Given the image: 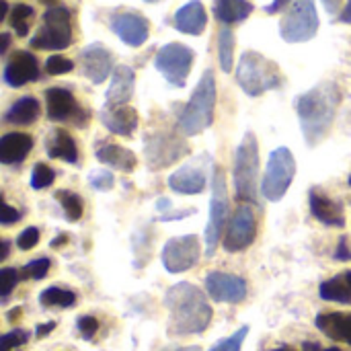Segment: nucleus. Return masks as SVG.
Returning a JSON list of instances; mask_svg holds the SVG:
<instances>
[{"mask_svg": "<svg viewBox=\"0 0 351 351\" xmlns=\"http://www.w3.org/2000/svg\"><path fill=\"white\" fill-rule=\"evenodd\" d=\"M56 197H58V202L62 204V208H64V212H66V218H68L70 222H76V220L82 218V202H80V197H78L74 191L62 189V191L56 193Z\"/></svg>", "mask_w": 351, "mask_h": 351, "instance_id": "nucleus-34", "label": "nucleus"}, {"mask_svg": "<svg viewBox=\"0 0 351 351\" xmlns=\"http://www.w3.org/2000/svg\"><path fill=\"white\" fill-rule=\"evenodd\" d=\"M53 179H56V173L47 165L37 162L33 167V173H31V187L33 189H45L53 183Z\"/></svg>", "mask_w": 351, "mask_h": 351, "instance_id": "nucleus-35", "label": "nucleus"}, {"mask_svg": "<svg viewBox=\"0 0 351 351\" xmlns=\"http://www.w3.org/2000/svg\"><path fill=\"white\" fill-rule=\"evenodd\" d=\"M251 12H253V4L249 0H214V14L224 25L241 23Z\"/></svg>", "mask_w": 351, "mask_h": 351, "instance_id": "nucleus-28", "label": "nucleus"}, {"mask_svg": "<svg viewBox=\"0 0 351 351\" xmlns=\"http://www.w3.org/2000/svg\"><path fill=\"white\" fill-rule=\"evenodd\" d=\"M350 185H351V177H350Z\"/></svg>", "mask_w": 351, "mask_h": 351, "instance_id": "nucleus-60", "label": "nucleus"}, {"mask_svg": "<svg viewBox=\"0 0 351 351\" xmlns=\"http://www.w3.org/2000/svg\"><path fill=\"white\" fill-rule=\"evenodd\" d=\"M294 0H274L271 4H267L265 6V12H269V14H276V12H280L282 8H286L288 4H292Z\"/></svg>", "mask_w": 351, "mask_h": 351, "instance_id": "nucleus-46", "label": "nucleus"}, {"mask_svg": "<svg viewBox=\"0 0 351 351\" xmlns=\"http://www.w3.org/2000/svg\"><path fill=\"white\" fill-rule=\"evenodd\" d=\"M80 68L90 82L101 84L113 72V58L103 43H93L80 51Z\"/></svg>", "mask_w": 351, "mask_h": 351, "instance_id": "nucleus-16", "label": "nucleus"}, {"mask_svg": "<svg viewBox=\"0 0 351 351\" xmlns=\"http://www.w3.org/2000/svg\"><path fill=\"white\" fill-rule=\"evenodd\" d=\"M255 237H257V216L249 204H243L237 208V212L226 228L224 249L228 253H241L253 245Z\"/></svg>", "mask_w": 351, "mask_h": 351, "instance_id": "nucleus-12", "label": "nucleus"}, {"mask_svg": "<svg viewBox=\"0 0 351 351\" xmlns=\"http://www.w3.org/2000/svg\"><path fill=\"white\" fill-rule=\"evenodd\" d=\"M45 105H47V117L51 121L72 119L80 111L74 95L62 86H53V88L45 90Z\"/></svg>", "mask_w": 351, "mask_h": 351, "instance_id": "nucleus-22", "label": "nucleus"}, {"mask_svg": "<svg viewBox=\"0 0 351 351\" xmlns=\"http://www.w3.org/2000/svg\"><path fill=\"white\" fill-rule=\"evenodd\" d=\"M165 306L169 308V333L171 335H195L204 333L212 321V306L206 296L191 284H175L167 296Z\"/></svg>", "mask_w": 351, "mask_h": 351, "instance_id": "nucleus-2", "label": "nucleus"}, {"mask_svg": "<svg viewBox=\"0 0 351 351\" xmlns=\"http://www.w3.org/2000/svg\"><path fill=\"white\" fill-rule=\"evenodd\" d=\"M37 243H39V230H37L35 226L25 228V230L19 234V239H16V247H19L21 251H29V249H33Z\"/></svg>", "mask_w": 351, "mask_h": 351, "instance_id": "nucleus-41", "label": "nucleus"}, {"mask_svg": "<svg viewBox=\"0 0 351 351\" xmlns=\"http://www.w3.org/2000/svg\"><path fill=\"white\" fill-rule=\"evenodd\" d=\"M234 191L237 199L251 206L259 204V144L253 132H247L237 148Z\"/></svg>", "mask_w": 351, "mask_h": 351, "instance_id": "nucleus-4", "label": "nucleus"}, {"mask_svg": "<svg viewBox=\"0 0 351 351\" xmlns=\"http://www.w3.org/2000/svg\"><path fill=\"white\" fill-rule=\"evenodd\" d=\"M8 257V241H2V257H0V261H4Z\"/></svg>", "mask_w": 351, "mask_h": 351, "instance_id": "nucleus-53", "label": "nucleus"}, {"mask_svg": "<svg viewBox=\"0 0 351 351\" xmlns=\"http://www.w3.org/2000/svg\"><path fill=\"white\" fill-rule=\"evenodd\" d=\"M99 117H101L103 125L115 136L130 138L138 128V111L130 105H119V107L105 105L101 109Z\"/></svg>", "mask_w": 351, "mask_h": 351, "instance_id": "nucleus-19", "label": "nucleus"}, {"mask_svg": "<svg viewBox=\"0 0 351 351\" xmlns=\"http://www.w3.org/2000/svg\"><path fill=\"white\" fill-rule=\"evenodd\" d=\"M39 78V64L37 58L29 51L16 49L4 66V82L8 86H25L27 82H33Z\"/></svg>", "mask_w": 351, "mask_h": 351, "instance_id": "nucleus-17", "label": "nucleus"}, {"mask_svg": "<svg viewBox=\"0 0 351 351\" xmlns=\"http://www.w3.org/2000/svg\"><path fill=\"white\" fill-rule=\"evenodd\" d=\"M228 220V191H226V177L220 167H214L212 177V199H210V220L206 226V257L210 259L226 232Z\"/></svg>", "mask_w": 351, "mask_h": 351, "instance_id": "nucleus-8", "label": "nucleus"}, {"mask_svg": "<svg viewBox=\"0 0 351 351\" xmlns=\"http://www.w3.org/2000/svg\"><path fill=\"white\" fill-rule=\"evenodd\" d=\"M19 317H21V308H14V311H10L8 321H14V319H19Z\"/></svg>", "mask_w": 351, "mask_h": 351, "instance_id": "nucleus-55", "label": "nucleus"}, {"mask_svg": "<svg viewBox=\"0 0 351 351\" xmlns=\"http://www.w3.org/2000/svg\"><path fill=\"white\" fill-rule=\"evenodd\" d=\"M88 181L99 191H109L113 187V175L109 171H95V173H90Z\"/></svg>", "mask_w": 351, "mask_h": 351, "instance_id": "nucleus-42", "label": "nucleus"}, {"mask_svg": "<svg viewBox=\"0 0 351 351\" xmlns=\"http://www.w3.org/2000/svg\"><path fill=\"white\" fill-rule=\"evenodd\" d=\"M72 43L70 10L64 6H51L43 12V25L29 41L35 49H64Z\"/></svg>", "mask_w": 351, "mask_h": 351, "instance_id": "nucleus-9", "label": "nucleus"}, {"mask_svg": "<svg viewBox=\"0 0 351 351\" xmlns=\"http://www.w3.org/2000/svg\"><path fill=\"white\" fill-rule=\"evenodd\" d=\"M97 158L103 165H109L115 171L121 173H132L138 165V158L132 150L119 146V144H105L97 150Z\"/></svg>", "mask_w": 351, "mask_h": 351, "instance_id": "nucleus-26", "label": "nucleus"}, {"mask_svg": "<svg viewBox=\"0 0 351 351\" xmlns=\"http://www.w3.org/2000/svg\"><path fill=\"white\" fill-rule=\"evenodd\" d=\"M27 339H29V333L27 331L14 329V331L2 335V339H0V351H10L12 348H19L23 343H27Z\"/></svg>", "mask_w": 351, "mask_h": 351, "instance_id": "nucleus-40", "label": "nucleus"}, {"mask_svg": "<svg viewBox=\"0 0 351 351\" xmlns=\"http://www.w3.org/2000/svg\"><path fill=\"white\" fill-rule=\"evenodd\" d=\"M187 152H189L187 144H183L179 140H173L167 136H165V140H162V136H154L150 140L146 138V158L154 171L171 167L175 160H179Z\"/></svg>", "mask_w": 351, "mask_h": 351, "instance_id": "nucleus-18", "label": "nucleus"}, {"mask_svg": "<svg viewBox=\"0 0 351 351\" xmlns=\"http://www.w3.org/2000/svg\"><path fill=\"white\" fill-rule=\"evenodd\" d=\"M134 84H136L134 70L130 66H115L111 86L107 88V95H105V105L109 107L128 105V101L134 95Z\"/></svg>", "mask_w": 351, "mask_h": 351, "instance_id": "nucleus-21", "label": "nucleus"}, {"mask_svg": "<svg viewBox=\"0 0 351 351\" xmlns=\"http://www.w3.org/2000/svg\"><path fill=\"white\" fill-rule=\"evenodd\" d=\"M33 148V138L21 132H10L0 138V162L19 165L27 158Z\"/></svg>", "mask_w": 351, "mask_h": 351, "instance_id": "nucleus-24", "label": "nucleus"}, {"mask_svg": "<svg viewBox=\"0 0 351 351\" xmlns=\"http://www.w3.org/2000/svg\"><path fill=\"white\" fill-rule=\"evenodd\" d=\"M39 302L41 306H60V308H68L76 302L74 292L70 290H62V288H47L39 294Z\"/></svg>", "mask_w": 351, "mask_h": 351, "instance_id": "nucleus-32", "label": "nucleus"}, {"mask_svg": "<svg viewBox=\"0 0 351 351\" xmlns=\"http://www.w3.org/2000/svg\"><path fill=\"white\" fill-rule=\"evenodd\" d=\"M311 212L313 216L323 222L325 226H335V228H346V216L343 210L337 202H333L329 195H323L319 189H311L308 195Z\"/></svg>", "mask_w": 351, "mask_h": 351, "instance_id": "nucleus-20", "label": "nucleus"}, {"mask_svg": "<svg viewBox=\"0 0 351 351\" xmlns=\"http://www.w3.org/2000/svg\"><path fill=\"white\" fill-rule=\"evenodd\" d=\"M319 31L315 0H294L280 23V35L288 43L311 41Z\"/></svg>", "mask_w": 351, "mask_h": 351, "instance_id": "nucleus-7", "label": "nucleus"}, {"mask_svg": "<svg viewBox=\"0 0 351 351\" xmlns=\"http://www.w3.org/2000/svg\"><path fill=\"white\" fill-rule=\"evenodd\" d=\"M66 243H68V237H66V234H60L58 239H53V241H51V247H56V249H58L60 245H66Z\"/></svg>", "mask_w": 351, "mask_h": 351, "instance_id": "nucleus-52", "label": "nucleus"}, {"mask_svg": "<svg viewBox=\"0 0 351 351\" xmlns=\"http://www.w3.org/2000/svg\"><path fill=\"white\" fill-rule=\"evenodd\" d=\"M113 33L130 47H140L150 35V23L140 12H119L111 19Z\"/></svg>", "mask_w": 351, "mask_h": 351, "instance_id": "nucleus-15", "label": "nucleus"}, {"mask_svg": "<svg viewBox=\"0 0 351 351\" xmlns=\"http://www.w3.org/2000/svg\"><path fill=\"white\" fill-rule=\"evenodd\" d=\"M339 103H341V88L333 80L321 82L296 99L294 105L300 119V128L311 148L319 146L327 138L333 119L337 115Z\"/></svg>", "mask_w": 351, "mask_h": 351, "instance_id": "nucleus-1", "label": "nucleus"}, {"mask_svg": "<svg viewBox=\"0 0 351 351\" xmlns=\"http://www.w3.org/2000/svg\"><path fill=\"white\" fill-rule=\"evenodd\" d=\"M237 80L249 97H261L282 84V72L269 58L257 51H245L237 66Z\"/></svg>", "mask_w": 351, "mask_h": 351, "instance_id": "nucleus-5", "label": "nucleus"}, {"mask_svg": "<svg viewBox=\"0 0 351 351\" xmlns=\"http://www.w3.org/2000/svg\"><path fill=\"white\" fill-rule=\"evenodd\" d=\"M39 2H43V4H51V2H56V0H39Z\"/></svg>", "mask_w": 351, "mask_h": 351, "instance_id": "nucleus-58", "label": "nucleus"}, {"mask_svg": "<svg viewBox=\"0 0 351 351\" xmlns=\"http://www.w3.org/2000/svg\"><path fill=\"white\" fill-rule=\"evenodd\" d=\"M321 298L329 302L351 304V271H343L321 284Z\"/></svg>", "mask_w": 351, "mask_h": 351, "instance_id": "nucleus-29", "label": "nucleus"}, {"mask_svg": "<svg viewBox=\"0 0 351 351\" xmlns=\"http://www.w3.org/2000/svg\"><path fill=\"white\" fill-rule=\"evenodd\" d=\"M53 329H56V323H53V321H49V323H45V325H39L37 331H35V337L41 339V337H45L47 333H51Z\"/></svg>", "mask_w": 351, "mask_h": 351, "instance_id": "nucleus-47", "label": "nucleus"}, {"mask_svg": "<svg viewBox=\"0 0 351 351\" xmlns=\"http://www.w3.org/2000/svg\"><path fill=\"white\" fill-rule=\"evenodd\" d=\"M19 278H21V271H16L12 267H4L0 271V296H2V300H6L10 296V292L16 286Z\"/></svg>", "mask_w": 351, "mask_h": 351, "instance_id": "nucleus-39", "label": "nucleus"}, {"mask_svg": "<svg viewBox=\"0 0 351 351\" xmlns=\"http://www.w3.org/2000/svg\"><path fill=\"white\" fill-rule=\"evenodd\" d=\"M193 64V49L183 45V43H167L158 49L154 58L156 70L167 78L169 84L173 86H185L187 76L191 72Z\"/></svg>", "mask_w": 351, "mask_h": 351, "instance_id": "nucleus-10", "label": "nucleus"}, {"mask_svg": "<svg viewBox=\"0 0 351 351\" xmlns=\"http://www.w3.org/2000/svg\"><path fill=\"white\" fill-rule=\"evenodd\" d=\"M339 21H341V23H350L351 25V0L346 4V8H343V12H341Z\"/></svg>", "mask_w": 351, "mask_h": 351, "instance_id": "nucleus-49", "label": "nucleus"}, {"mask_svg": "<svg viewBox=\"0 0 351 351\" xmlns=\"http://www.w3.org/2000/svg\"><path fill=\"white\" fill-rule=\"evenodd\" d=\"M206 290L214 302L239 304L247 298V282L224 271H210L206 276Z\"/></svg>", "mask_w": 351, "mask_h": 351, "instance_id": "nucleus-14", "label": "nucleus"}, {"mask_svg": "<svg viewBox=\"0 0 351 351\" xmlns=\"http://www.w3.org/2000/svg\"><path fill=\"white\" fill-rule=\"evenodd\" d=\"M177 351H202L197 346H191V348H181V350H177Z\"/></svg>", "mask_w": 351, "mask_h": 351, "instance_id": "nucleus-56", "label": "nucleus"}, {"mask_svg": "<svg viewBox=\"0 0 351 351\" xmlns=\"http://www.w3.org/2000/svg\"><path fill=\"white\" fill-rule=\"evenodd\" d=\"M218 58H220V68L224 72L232 70V58H234V33L224 27L218 37Z\"/></svg>", "mask_w": 351, "mask_h": 351, "instance_id": "nucleus-31", "label": "nucleus"}, {"mask_svg": "<svg viewBox=\"0 0 351 351\" xmlns=\"http://www.w3.org/2000/svg\"><path fill=\"white\" fill-rule=\"evenodd\" d=\"M323 4H325L327 12L335 14V12L339 10V6H341V0H323Z\"/></svg>", "mask_w": 351, "mask_h": 351, "instance_id": "nucleus-48", "label": "nucleus"}, {"mask_svg": "<svg viewBox=\"0 0 351 351\" xmlns=\"http://www.w3.org/2000/svg\"><path fill=\"white\" fill-rule=\"evenodd\" d=\"M45 152L49 158H60V160H66L70 165H74L78 160L76 142L64 130H51V134L45 140Z\"/></svg>", "mask_w": 351, "mask_h": 351, "instance_id": "nucleus-27", "label": "nucleus"}, {"mask_svg": "<svg viewBox=\"0 0 351 351\" xmlns=\"http://www.w3.org/2000/svg\"><path fill=\"white\" fill-rule=\"evenodd\" d=\"M146 2H158V0H146Z\"/></svg>", "mask_w": 351, "mask_h": 351, "instance_id": "nucleus-59", "label": "nucleus"}, {"mask_svg": "<svg viewBox=\"0 0 351 351\" xmlns=\"http://www.w3.org/2000/svg\"><path fill=\"white\" fill-rule=\"evenodd\" d=\"M49 265L51 261L41 257V259H35V261H29L23 269H21V278L23 280H43L45 274L49 271Z\"/></svg>", "mask_w": 351, "mask_h": 351, "instance_id": "nucleus-36", "label": "nucleus"}, {"mask_svg": "<svg viewBox=\"0 0 351 351\" xmlns=\"http://www.w3.org/2000/svg\"><path fill=\"white\" fill-rule=\"evenodd\" d=\"M271 351H294L292 348H288V346H282V348H278V350H271Z\"/></svg>", "mask_w": 351, "mask_h": 351, "instance_id": "nucleus-57", "label": "nucleus"}, {"mask_svg": "<svg viewBox=\"0 0 351 351\" xmlns=\"http://www.w3.org/2000/svg\"><path fill=\"white\" fill-rule=\"evenodd\" d=\"M39 117V101L35 97H23L10 105L4 113V121L12 125H29Z\"/></svg>", "mask_w": 351, "mask_h": 351, "instance_id": "nucleus-30", "label": "nucleus"}, {"mask_svg": "<svg viewBox=\"0 0 351 351\" xmlns=\"http://www.w3.org/2000/svg\"><path fill=\"white\" fill-rule=\"evenodd\" d=\"M0 37H2V45H0V53H6V49H8V43H10V35H8V33H2Z\"/></svg>", "mask_w": 351, "mask_h": 351, "instance_id": "nucleus-51", "label": "nucleus"}, {"mask_svg": "<svg viewBox=\"0 0 351 351\" xmlns=\"http://www.w3.org/2000/svg\"><path fill=\"white\" fill-rule=\"evenodd\" d=\"M202 245L195 234L173 237L162 247V265L169 274H183L199 261Z\"/></svg>", "mask_w": 351, "mask_h": 351, "instance_id": "nucleus-11", "label": "nucleus"}, {"mask_svg": "<svg viewBox=\"0 0 351 351\" xmlns=\"http://www.w3.org/2000/svg\"><path fill=\"white\" fill-rule=\"evenodd\" d=\"M214 109H216V76L212 70H206L179 117L181 132L185 136H197L206 132L214 123Z\"/></svg>", "mask_w": 351, "mask_h": 351, "instance_id": "nucleus-3", "label": "nucleus"}, {"mask_svg": "<svg viewBox=\"0 0 351 351\" xmlns=\"http://www.w3.org/2000/svg\"><path fill=\"white\" fill-rule=\"evenodd\" d=\"M74 70V62L64 58V56H49L45 62V72L49 76H60V74H68Z\"/></svg>", "mask_w": 351, "mask_h": 351, "instance_id": "nucleus-37", "label": "nucleus"}, {"mask_svg": "<svg viewBox=\"0 0 351 351\" xmlns=\"http://www.w3.org/2000/svg\"><path fill=\"white\" fill-rule=\"evenodd\" d=\"M99 329V321L95 317H80L78 319V331L84 339H93Z\"/></svg>", "mask_w": 351, "mask_h": 351, "instance_id": "nucleus-43", "label": "nucleus"}, {"mask_svg": "<svg viewBox=\"0 0 351 351\" xmlns=\"http://www.w3.org/2000/svg\"><path fill=\"white\" fill-rule=\"evenodd\" d=\"M175 29L187 35H202L208 25L206 8L199 0H191L175 12Z\"/></svg>", "mask_w": 351, "mask_h": 351, "instance_id": "nucleus-23", "label": "nucleus"}, {"mask_svg": "<svg viewBox=\"0 0 351 351\" xmlns=\"http://www.w3.org/2000/svg\"><path fill=\"white\" fill-rule=\"evenodd\" d=\"M304 351H341L339 348H329V350H321L319 343H304Z\"/></svg>", "mask_w": 351, "mask_h": 351, "instance_id": "nucleus-50", "label": "nucleus"}, {"mask_svg": "<svg viewBox=\"0 0 351 351\" xmlns=\"http://www.w3.org/2000/svg\"><path fill=\"white\" fill-rule=\"evenodd\" d=\"M210 165H212V158L208 154L193 158L191 162H187L185 167H181L179 171H175L169 177V187L175 193H183V195L202 193L206 189V183H208Z\"/></svg>", "mask_w": 351, "mask_h": 351, "instance_id": "nucleus-13", "label": "nucleus"}, {"mask_svg": "<svg viewBox=\"0 0 351 351\" xmlns=\"http://www.w3.org/2000/svg\"><path fill=\"white\" fill-rule=\"evenodd\" d=\"M315 325L329 339L351 346V313H323L317 317Z\"/></svg>", "mask_w": 351, "mask_h": 351, "instance_id": "nucleus-25", "label": "nucleus"}, {"mask_svg": "<svg viewBox=\"0 0 351 351\" xmlns=\"http://www.w3.org/2000/svg\"><path fill=\"white\" fill-rule=\"evenodd\" d=\"M296 175V160L286 146L276 148L269 154L267 169L261 181V193L267 202H280L290 189Z\"/></svg>", "mask_w": 351, "mask_h": 351, "instance_id": "nucleus-6", "label": "nucleus"}, {"mask_svg": "<svg viewBox=\"0 0 351 351\" xmlns=\"http://www.w3.org/2000/svg\"><path fill=\"white\" fill-rule=\"evenodd\" d=\"M249 335V327H241L234 335H230V337H226V339H222L220 343H216L214 348L210 351H241L243 348V341H245V337Z\"/></svg>", "mask_w": 351, "mask_h": 351, "instance_id": "nucleus-38", "label": "nucleus"}, {"mask_svg": "<svg viewBox=\"0 0 351 351\" xmlns=\"http://www.w3.org/2000/svg\"><path fill=\"white\" fill-rule=\"evenodd\" d=\"M19 220H21V212H19L16 208H12V206L4 204L2 214H0V222H2L4 226H8V224H14V222H19Z\"/></svg>", "mask_w": 351, "mask_h": 351, "instance_id": "nucleus-44", "label": "nucleus"}, {"mask_svg": "<svg viewBox=\"0 0 351 351\" xmlns=\"http://www.w3.org/2000/svg\"><path fill=\"white\" fill-rule=\"evenodd\" d=\"M0 10H2V12H0V21H2V19L6 16V10H8V4H6L4 0H0Z\"/></svg>", "mask_w": 351, "mask_h": 351, "instance_id": "nucleus-54", "label": "nucleus"}, {"mask_svg": "<svg viewBox=\"0 0 351 351\" xmlns=\"http://www.w3.org/2000/svg\"><path fill=\"white\" fill-rule=\"evenodd\" d=\"M33 16H35V10L29 4H16L12 8L8 21H10V27L16 31L19 37H27L29 35V23H31Z\"/></svg>", "mask_w": 351, "mask_h": 351, "instance_id": "nucleus-33", "label": "nucleus"}, {"mask_svg": "<svg viewBox=\"0 0 351 351\" xmlns=\"http://www.w3.org/2000/svg\"><path fill=\"white\" fill-rule=\"evenodd\" d=\"M335 259H341V261L351 259V249L350 245H348V239H346V237L339 239V247H337V251H335Z\"/></svg>", "mask_w": 351, "mask_h": 351, "instance_id": "nucleus-45", "label": "nucleus"}]
</instances>
